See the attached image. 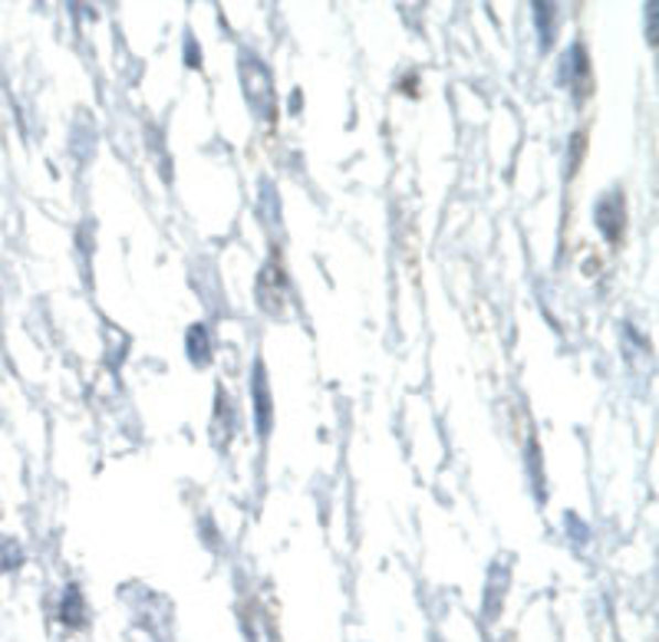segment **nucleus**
<instances>
[{
  "mask_svg": "<svg viewBox=\"0 0 659 642\" xmlns=\"http://www.w3.org/2000/svg\"><path fill=\"white\" fill-rule=\"evenodd\" d=\"M597 224H600V231L610 237V240H617L620 237V227H624V202L614 195V199H604L600 205H597Z\"/></svg>",
  "mask_w": 659,
  "mask_h": 642,
  "instance_id": "nucleus-1",
  "label": "nucleus"
},
{
  "mask_svg": "<svg viewBox=\"0 0 659 642\" xmlns=\"http://www.w3.org/2000/svg\"><path fill=\"white\" fill-rule=\"evenodd\" d=\"M254 403H257V428H261V435H267V428H270V393H267L261 366L254 373Z\"/></svg>",
  "mask_w": 659,
  "mask_h": 642,
  "instance_id": "nucleus-2",
  "label": "nucleus"
},
{
  "mask_svg": "<svg viewBox=\"0 0 659 642\" xmlns=\"http://www.w3.org/2000/svg\"><path fill=\"white\" fill-rule=\"evenodd\" d=\"M212 343H209V330L202 327V323H195L192 327V333H189V353H192V360L199 363V366H205L209 360H212Z\"/></svg>",
  "mask_w": 659,
  "mask_h": 642,
  "instance_id": "nucleus-3",
  "label": "nucleus"
},
{
  "mask_svg": "<svg viewBox=\"0 0 659 642\" xmlns=\"http://www.w3.org/2000/svg\"><path fill=\"white\" fill-rule=\"evenodd\" d=\"M83 620V600H79V593H76V587H70L66 590V597H63V623H79Z\"/></svg>",
  "mask_w": 659,
  "mask_h": 642,
  "instance_id": "nucleus-4",
  "label": "nucleus"
},
{
  "mask_svg": "<svg viewBox=\"0 0 659 642\" xmlns=\"http://www.w3.org/2000/svg\"><path fill=\"white\" fill-rule=\"evenodd\" d=\"M534 10H538V26H541L544 46H548V43H551V30H554V13H557V10H554L551 3H538Z\"/></svg>",
  "mask_w": 659,
  "mask_h": 642,
  "instance_id": "nucleus-5",
  "label": "nucleus"
},
{
  "mask_svg": "<svg viewBox=\"0 0 659 642\" xmlns=\"http://www.w3.org/2000/svg\"><path fill=\"white\" fill-rule=\"evenodd\" d=\"M20 567V547L13 541H0V570Z\"/></svg>",
  "mask_w": 659,
  "mask_h": 642,
  "instance_id": "nucleus-6",
  "label": "nucleus"
}]
</instances>
